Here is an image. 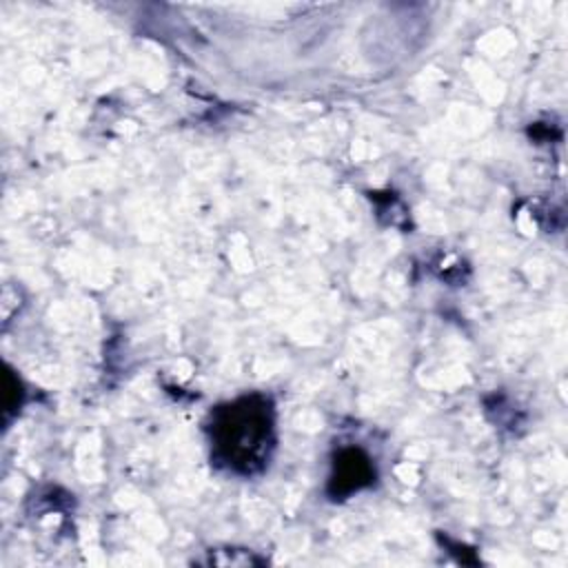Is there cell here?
Instances as JSON below:
<instances>
[{
	"label": "cell",
	"instance_id": "6da1fadb",
	"mask_svg": "<svg viewBox=\"0 0 568 568\" xmlns=\"http://www.w3.org/2000/svg\"><path fill=\"white\" fill-rule=\"evenodd\" d=\"M211 457L215 464L253 475L264 468L275 444L273 404L264 395H246L211 413Z\"/></svg>",
	"mask_w": 568,
	"mask_h": 568
},
{
	"label": "cell",
	"instance_id": "7a4b0ae2",
	"mask_svg": "<svg viewBox=\"0 0 568 568\" xmlns=\"http://www.w3.org/2000/svg\"><path fill=\"white\" fill-rule=\"evenodd\" d=\"M373 464L359 448H344L337 453L333 462V473L328 479V493L337 497H346L357 493L359 488L373 481Z\"/></svg>",
	"mask_w": 568,
	"mask_h": 568
}]
</instances>
